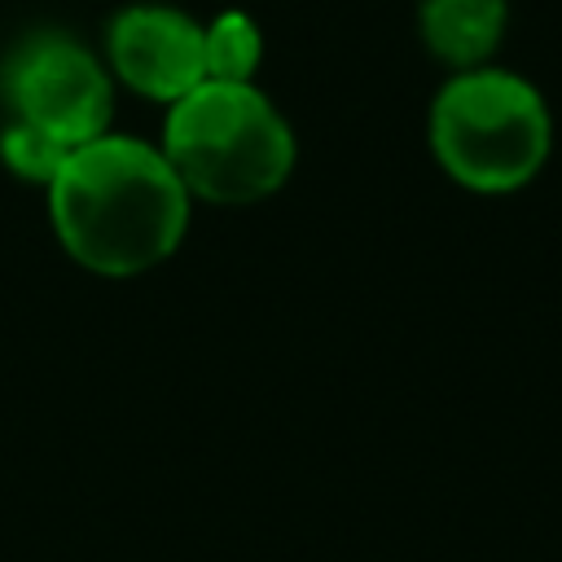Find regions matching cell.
Wrapping results in <instances>:
<instances>
[{"mask_svg": "<svg viewBox=\"0 0 562 562\" xmlns=\"http://www.w3.org/2000/svg\"><path fill=\"white\" fill-rule=\"evenodd\" d=\"M44 193L61 250L110 281L167 263L193 215V198L162 149L119 132L79 145Z\"/></svg>", "mask_w": 562, "mask_h": 562, "instance_id": "6da1fadb", "label": "cell"}, {"mask_svg": "<svg viewBox=\"0 0 562 562\" xmlns=\"http://www.w3.org/2000/svg\"><path fill=\"white\" fill-rule=\"evenodd\" d=\"M162 158L193 202L250 206L272 198L299 158L285 114L255 83L206 79L167 105Z\"/></svg>", "mask_w": 562, "mask_h": 562, "instance_id": "7a4b0ae2", "label": "cell"}, {"mask_svg": "<svg viewBox=\"0 0 562 562\" xmlns=\"http://www.w3.org/2000/svg\"><path fill=\"white\" fill-rule=\"evenodd\" d=\"M426 140L452 184L470 193H514L544 171L553 114L531 79L487 61L457 70L435 92Z\"/></svg>", "mask_w": 562, "mask_h": 562, "instance_id": "3957f363", "label": "cell"}, {"mask_svg": "<svg viewBox=\"0 0 562 562\" xmlns=\"http://www.w3.org/2000/svg\"><path fill=\"white\" fill-rule=\"evenodd\" d=\"M4 123L31 127L61 149H79L110 132L114 75L66 31L26 35L0 66Z\"/></svg>", "mask_w": 562, "mask_h": 562, "instance_id": "277c9868", "label": "cell"}, {"mask_svg": "<svg viewBox=\"0 0 562 562\" xmlns=\"http://www.w3.org/2000/svg\"><path fill=\"white\" fill-rule=\"evenodd\" d=\"M105 70L136 97L176 105L206 83L202 22L171 4H127L105 26Z\"/></svg>", "mask_w": 562, "mask_h": 562, "instance_id": "5b68a950", "label": "cell"}, {"mask_svg": "<svg viewBox=\"0 0 562 562\" xmlns=\"http://www.w3.org/2000/svg\"><path fill=\"white\" fill-rule=\"evenodd\" d=\"M422 44L452 75L487 66L509 26V0H422Z\"/></svg>", "mask_w": 562, "mask_h": 562, "instance_id": "8992f818", "label": "cell"}, {"mask_svg": "<svg viewBox=\"0 0 562 562\" xmlns=\"http://www.w3.org/2000/svg\"><path fill=\"white\" fill-rule=\"evenodd\" d=\"M202 53H206V79L255 83V70L263 61V35L250 13L224 9L211 22H202Z\"/></svg>", "mask_w": 562, "mask_h": 562, "instance_id": "52a82bcc", "label": "cell"}, {"mask_svg": "<svg viewBox=\"0 0 562 562\" xmlns=\"http://www.w3.org/2000/svg\"><path fill=\"white\" fill-rule=\"evenodd\" d=\"M70 154H75V149H61L57 140H48V136H40V132H31V127H18V123H4V127H0V162H4L9 176L26 180V184L48 189L53 176L61 171V162H66Z\"/></svg>", "mask_w": 562, "mask_h": 562, "instance_id": "ba28073f", "label": "cell"}]
</instances>
